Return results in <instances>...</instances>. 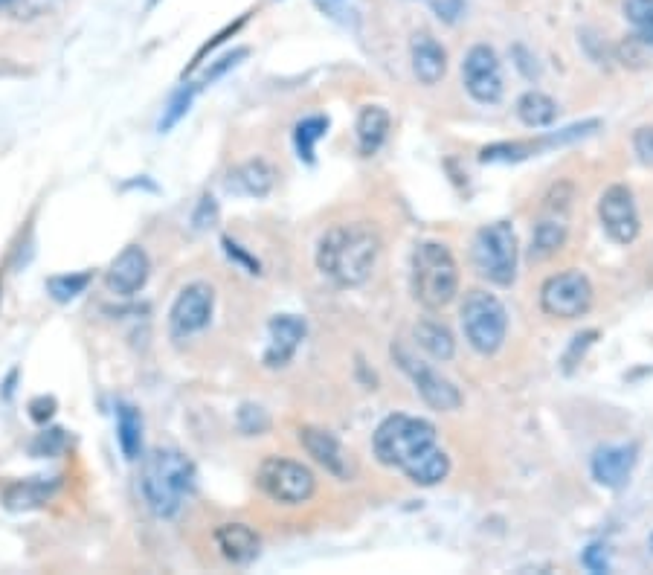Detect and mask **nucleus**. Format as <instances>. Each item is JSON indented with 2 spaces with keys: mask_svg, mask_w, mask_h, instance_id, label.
I'll return each mask as SVG.
<instances>
[{
  "mask_svg": "<svg viewBox=\"0 0 653 575\" xmlns=\"http://www.w3.org/2000/svg\"><path fill=\"white\" fill-rule=\"evenodd\" d=\"M375 456L404 471L416 485H439L450 474V459L439 448L436 427L416 416H389L375 430Z\"/></svg>",
  "mask_w": 653,
  "mask_h": 575,
  "instance_id": "nucleus-1",
  "label": "nucleus"
},
{
  "mask_svg": "<svg viewBox=\"0 0 653 575\" xmlns=\"http://www.w3.org/2000/svg\"><path fill=\"white\" fill-rule=\"evenodd\" d=\"M381 239L369 224H337L317 244V268L340 288L363 285L378 262Z\"/></svg>",
  "mask_w": 653,
  "mask_h": 575,
  "instance_id": "nucleus-2",
  "label": "nucleus"
},
{
  "mask_svg": "<svg viewBox=\"0 0 653 575\" xmlns=\"http://www.w3.org/2000/svg\"><path fill=\"white\" fill-rule=\"evenodd\" d=\"M140 488L157 517H175L195 488V465L180 451H151L143 459Z\"/></svg>",
  "mask_w": 653,
  "mask_h": 575,
  "instance_id": "nucleus-3",
  "label": "nucleus"
},
{
  "mask_svg": "<svg viewBox=\"0 0 653 575\" xmlns=\"http://www.w3.org/2000/svg\"><path fill=\"white\" fill-rule=\"evenodd\" d=\"M459 294V265L445 244L421 242L413 253V297L427 311H439Z\"/></svg>",
  "mask_w": 653,
  "mask_h": 575,
  "instance_id": "nucleus-4",
  "label": "nucleus"
},
{
  "mask_svg": "<svg viewBox=\"0 0 653 575\" xmlns=\"http://www.w3.org/2000/svg\"><path fill=\"white\" fill-rule=\"evenodd\" d=\"M459 317H462L465 340L479 355L488 358V355H497L503 349L505 334H508V311L500 303V297H494L491 291L474 288V291H468Z\"/></svg>",
  "mask_w": 653,
  "mask_h": 575,
  "instance_id": "nucleus-5",
  "label": "nucleus"
},
{
  "mask_svg": "<svg viewBox=\"0 0 653 575\" xmlns=\"http://www.w3.org/2000/svg\"><path fill=\"white\" fill-rule=\"evenodd\" d=\"M517 250V233L508 221H494L482 227L471 250L476 273L494 285H511L517 276Z\"/></svg>",
  "mask_w": 653,
  "mask_h": 575,
  "instance_id": "nucleus-6",
  "label": "nucleus"
},
{
  "mask_svg": "<svg viewBox=\"0 0 653 575\" xmlns=\"http://www.w3.org/2000/svg\"><path fill=\"white\" fill-rule=\"evenodd\" d=\"M572 183H558L540 207V218L535 224V236H532V250L529 256L535 262H546L552 256H558L564 250L566 236H569V210H572Z\"/></svg>",
  "mask_w": 653,
  "mask_h": 575,
  "instance_id": "nucleus-7",
  "label": "nucleus"
},
{
  "mask_svg": "<svg viewBox=\"0 0 653 575\" xmlns=\"http://www.w3.org/2000/svg\"><path fill=\"white\" fill-rule=\"evenodd\" d=\"M259 485L270 500L285 506H302L314 497L317 477L308 465L285 459V456H268L259 465Z\"/></svg>",
  "mask_w": 653,
  "mask_h": 575,
  "instance_id": "nucleus-8",
  "label": "nucleus"
},
{
  "mask_svg": "<svg viewBox=\"0 0 653 575\" xmlns=\"http://www.w3.org/2000/svg\"><path fill=\"white\" fill-rule=\"evenodd\" d=\"M540 308L555 320H578L593 308V282L581 271L555 273L540 288Z\"/></svg>",
  "mask_w": 653,
  "mask_h": 575,
  "instance_id": "nucleus-9",
  "label": "nucleus"
},
{
  "mask_svg": "<svg viewBox=\"0 0 653 575\" xmlns=\"http://www.w3.org/2000/svg\"><path fill=\"white\" fill-rule=\"evenodd\" d=\"M392 355H395L398 366L410 375V381L416 384V393L424 398L427 407H433V410H439V413H453V410L462 407V393L447 381L442 372H436L430 364L413 358V355H410L407 349H401V346L392 349Z\"/></svg>",
  "mask_w": 653,
  "mask_h": 575,
  "instance_id": "nucleus-10",
  "label": "nucleus"
},
{
  "mask_svg": "<svg viewBox=\"0 0 653 575\" xmlns=\"http://www.w3.org/2000/svg\"><path fill=\"white\" fill-rule=\"evenodd\" d=\"M598 218H601L604 233L616 244H633L639 239L642 221H639L633 192L624 183H613L604 189V195L598 198Z\"/></svg>",
  "mask_w": 653,
  "mask_h": 575,
  "instance_id": "nucleus-11",
  "label": "nucleus"
},
{
  "mask_svg": "<svg viewBox=\"0 0 653 575\" xmlns=\"http://www.w3.org/2000/svg\"><path fill=\"white\" fill-rule=\"evenodd\" d=\"M462 79L465 88L482 105H494L503 96V67L497 53L488 44H476L468 50L462 61Z\"/></svg>",
  "mask_w": 653,
  "mask_h": 575,
  "instance_id": "nucleus-12",
  "label": "nucleus"
},
{
  "mask_svg": "<svg viewBox=\"0 0 653 575\" xmlns=\"http://www.w3.org/2000/svg\"><path fill=\"white\" fill-rule=\"evenodd\" d=\"M215 308V291L207 282H192L178 294V300L169 311V326L175 337H189V334L204 332L212 320Z\"/></svg>",
  "mask_w": 653,
  "mask_h": 575,
  "instance_id": "nucleus-13",
  "label": "nucleus"
},
{
  "mask_svg": "<svg viewBox=\"0 0 653 575\" xmlns=\"http://www.w3.org/2000/svg\"><path fill=\"white\" fill-rule=\"evenodd\" d=\"M149 253L140 244H128L105 271V288L117 297H134L149 282Z\"/></svg>",
  "mask_w": 653,
  "mask_h": 575,
  "instance_id": "nucleus-14",
  "label": "nucleus"
},
{
  "mask_svg": "<svg viewBox=\"0 0 653 575\" xmlns=\"http://www.w3.org/2000/svg\"><path fill=\"white\" fill-rule=\"evenodd\" d=\"M299 445L305 448V454L311 456L320 468H326L331 477L346 480L352 465H349V454L343 451V445L323 430V427H302L299 430Z\"/></svg>",
  "mask_w": 653,
  "mask_h": 575,
  "instance_id": "nucleus-15",
  "label": "nucleus"
},
{
  "mask_svg": "<svg viewBox=\"0 0 653 575\" xmlns=\"http://www.w3.org/2000/svg\"><path fill=\"white\" fill-rule=\"evenodd\" d=\"M305 320L297 314H279L270 320V343L268 352H265V366L270 369H279V366L291 364V358L297 355V349L305 340Z\"/></svg>",
  "mask_w": 653,
  "mask_h": 575,
  "instance_id": "nucleus-16",
  "label": "nucleus"
},
{
  "mask_svg": "<svg viewBox=\"0 0 653 575\" xmlns=\"http://www.w3.org/2000/svg\"><path fill=\"white\" fill-rule=\"evenodd\" d=\"M636 454H639L636 445H607V448H598L593 456L595 483L604 485V488H622L630 480V474H633Z\"/></svg>",
  "mask_w": 653,
  "mask_h": 575,
  "instance_id": "nucleus-17",
  "label": "nucleus"
},
{
  "mask_svg": "<svg viewBox=\"0 0 653 575\" xmlns=\"http://www.w3.org/2000/svg\"><path fill=\"white\" fill-rule=\"evenodd\" d=\"M410 61H413V73H416V79L421 85H439L442 79H445L447 73V53L445 47L433 38V35H427V32H421L413 38V44H410Z\"/></svg>",
  "mask_w": 653,
  "mask_h": 575,
  "instance_id": "nucleus-18",
  "label": "nucleus"
},
{
  "mask_svg": "<svg viewBox=\"0 0 653 575\" xmlns=\"http://www.w3.org/2000/svg\"><path fill=\"white\" fill-rule=\"evenodd\" d=\"M215 546L230 564L244 567L259 555V535L247 523H221L215 529Z\"/></svg>",
  "mask_w": 653,
  "mask_h": 575,
  "instance_id": "nucleus-19",
  "label": "nucleus"
},
{
  "mask_svg": "<svg viewBox=\"0 0 653 575\" xmlns=\"http://www.w3.org/2000/svg\"><path fill=\"white\" fill-rule=\"evenodd\" d=\"M276 183V169L270 166L268 160L256 157L236 166L227 178V189L236 195H247V198H265Z\"/></svg>",
  "mask_w": 653,
  "mask_h": 575,
  "instance_id": "nucleus-20",
  "label": "nucleus"
},
{
  "mask_svg": "<svg viewBox=\"0 0 653 575\" xmlns=\"http://www.w3.org/2000/svg\"><path fill=\"white\" fill-rule=\"evenodd\" d=\"M389 111L381 105H366L357 117V146L360 154H375L386 143V134H389Z\"/></svg>",
  "mask_w": 653,
  "mask_h": 575,
  "instance_id": "nucleus-21",
  "label": "nucleus"
},
{
  "mask_svg": "<svg viewBox=\"0 0 653 575\" xmlns=\"http://www.w3.org/2000/svg\"><path fill=\"white\" fill-rule=\"evenodd\" d=\"M117 442L128 462H137L143 456V416L131 404L117 407Z\"/></svg>",
  "mask_w": 653,
  "mask_h": 575,
  "instance_id": "nucleus-22",
  "label": "nucleus"
},
{
  "mask_svg": "<svg viewBox=\"0 0 653 575\" xmlns=\"http://www.w3.org/2000/svg\"><path fill=\"white\" fill-rule=\"evenodd\" d=\"M416 343L433 361H442V364H447V361L456 355V340H453V334L447 332V326L433 323V320H421V323H418Z\"/></svg>",
  "mask_w": 653,
  "mask_h": 575,
  "instance_id": "nucleus-23",
  "label": "nucleus"
},
{
  "mask_svg": "<svg viewBox=\"0 0 653 575\" xmlns=\"http://www.w3.org/2000/svg\"><path fill=\"white\" fill-rule=\"evenodd\" d=\"M517 117H520L523 125H529V128H543V125H552V122H555V117H558V105H555V99L546 96V93L529 91L517 99Z\"/></svg>",
  "mask_w": 653,
  "mask_h": 575,
  "instance_id": "nucleus-24",
  "label": "nucleus"
},
{
  "mask_svg": "<svg viewBox=\"0 0 653 575\" xmlns=\"http://www.w3.org/2000/svg\"><path fill=\"white\" fill-rule=\"evenodd\" d=\"M326 131L328 117H305L302 122H297V128H294V143H297V152L305 163H314V149H317V143L326 137Z\"/></svg>",
  "mask_w": 653,
  "mask_h": 575,
  "instance_id": "nucleus-25",
  "label": "nucleus"
},
{
  "mask_svg": "<svg viewBox=\"0 0 653 575\" xmlns=\"http://www.w3.org/2000/svg\"><path fill=\"white\" fill-rule=\"evenodd\" d=\"M622 9L639 41L653 47V0H622Z\"/></svg>",
  "mask_w": 653,
  "mask_h": 575,
  "instance_id": "nucleus-26",
  "label": "nucleus"
},
{
  "mask_svg": "<svg viewBox=\"0 0 653 575\" xmlns=\"http://www.w3.org/2000/svg\"><path fill=\"white\" fill-rule=\"evenodd\" d=\"M90 285V273H64V276H53L47 282V291L53 300L59 303H70L76 300L79 294H85V288Z\"/></svg>",
  "mask_w": 653,
  "mask_h": 575,
  "instance_id": "nucleus-27",
  "label": "nucleus"
},
{
  "mask_svg": "<svg viewBox=\"0 0 653 575\" xmlns=\"http://www.w3.org/2000/svg\"><path fill=\"white\" fill-rule=\"evenodd\" d=\"M192 96H195L192 88H183V91L172 96V102H169V108H166V114H163V120H160V131L175 128V125L186 117V111H189V105H192Z\"/></svg>",
  "mask_w": 653,
  "mask_h": 575,
  "instance_id": "nucleus-28",
  "label": "nucleus"
},
{
  "mask_svg": "<svg viewBox=\"0 0 653 575\" xmlns=\"http://www.w3.org/2000/svg\"><path fill=\"white\" fill-rule=\"evenodd\" d=\"M268 424V413H265L262 407L244 404L241 413H238V427H241L244 433H262V430H268Z\"/></svg>",
  "mask_w": 653,
  "mask_h": 575,
  "instance_id": "nucleus-29",
  "label": "nucleus"
},
{
  "mask_svg": "<svg viewBox=\"0 0 653 575\" xmlns=\"http://www.w3.org/2000/svg\"><path fill=\"white\" fill-rule=\"evenodd\" d=\"M532 146H523V143H500V146H491L482 152V160H520V157H529Z\"/></svg>",
  "mask_w": 653,
  "mask_h": 575,
  "instance_id": "nucleus-30",
  "label": "nucleus"
},
{
  "mask_svg": "<svg viewBox=\"0 0 653 575\" xmlns=\"http://www.w3.org/2000/svg\"><path fill=\"white\" fill-rule=\"evenodd\" d=\"M633 149L645 166H653V125H645L633 134Z\"/></svg>",
  "mask_w": 653,
  "mask_h": 575,
  "instance_id": "nucleus-31",
  "label": "nucleus"
},
{
  "mask_svg": "<svg viewBox=\"0 0 653 575\" xmlns=\"http://www.w3.org/2000/svg\"><path fill=\"white\" fill-rule=\"evenodd\" d=\"M584 567L590 570V573H607V552H604V546L593 544L587 552H584Z\"/></svg>",
  "mask_w": 653,
  "mask_h": 575,
  "instance_id": "nucleus-32",
  "label": "nucleus"
},
{
  "mask_svg": "<svg viewBox=\"0 0 653 575\" xmlns=\"http://www.w3.org/2000/svg\"><path fill=\"white\" fill-rule=\"evenodd\" d=\"M241 59H247V50H244V47H241V50H233V53H227V56H224V59L218 61V64H215L212 70H207V76H204V82H212V79H218L221 73H227L230 67H236V64Z\"/></svg>",
  "mask_w": 653,
  "mask_h": 575,
  "instance_id": "nucleus-33",
  "label": "nucleus"
},
{
  "mask_svg": "<svg viewBox=\"0 0 653 575\" xmlns=\"http://www.w3.org/2000/svg\"><path fill=\"white\" fill-rule=\"evenodd\" d=\"M56 413V401L53 398H35L30 404V416L35 422H47Z\"/></svg>",
  "mask_w": 653,
  "mask_h": 575,
  "instance_id": "nucleus-34",
  "label": "nucleus"
},
{
  "mask_svg": "<svg viewBox=\"0 0 653 575\" xmlns=\"http://www.w3.org/2000/svg\"><path fill=\"white\" fill-rule=\"evenodd\" d=\"M224 247H227V253H230V259L236 256L238 262H244V265L250 268V273H259V262H253V259H250V256H247V253H244V250H241L238 244H233V242H230V239H224Z\"/></svg>",
  "mask_w": 653,
  "mask_h": 575,
  "instance_id": "nucleus-35",
  "label": "nucleus"
},
{
  "mask_svg": "<svg viewBox=\"0 0 653 575\" xmlns=\"http://www.w3.org/2000/svg\"><path fill=\"white\" fill-rule=\"evenodd\" d=\"M6 3H9V0H0V6H6Z\"/></svg>",
  "mask_w": 653,
  "mask_h": 575,
  "instance_id": "nucleus-36",
  "label": "nucleus"
}]
</instances>
